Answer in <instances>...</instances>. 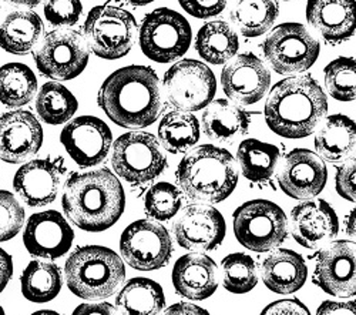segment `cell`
<instances>
[{"instance_id":"obj_1","label":"cell","mask_w":356,"mask_h":315,"mask_svg":"<svg viewBox=\"0 0 356 315\" xmlns=\"http://www.w3.org/2000/svg\"><path fill=\"white\" fill-rule=\"evenodd\" d=\"M97 103L117 126L131 130L152 126L161 111L159 76L147 66L118 69L103 81Z\"/></svg>"},{"instance_id":"obj_2","label":"cell","mask_w":356,"mask_h":315,"mask_svg":"<svg viewBox=\"0 0 356 315\" xmlns=\"http://www.w3.org/2000/svg\"><path fill=\"white\" fill-rule=\"evenodd\" d=\"M65 214L80 230H108L124 213L126 194L122 183L107 168L74 173L65 184Z\"/></svg>"},{"instance_id":"obj_3","label":"cell","mask_w":356,"mask_h":315,"mask_svg":"<svg viewBox=\"0 0 356 315\" xmlns=\"http://www.w3.org/2000/svg\"><path fill=\"white\" fill-rule=\"evenodd\" d=\"M264 113L266 124L277 136L305 138L328 113V99L312 76H291L270 90Z\"/></svg>"},{"instance_id":"obj_4","label":"cell","mask_w":356,"mask_h":315,"mask_svg":"<svg viewBox=\"0 0 356 315\" xmlns=\"http://www.w3.org/2000/svg\"><path fill=\"white\" fill-rule=\"evenodd\" d=\"M178 188L190 200L221 203L238 183V170L232 154L213 145H202L190 152L177 167Z\"/></svg>"},{"instance_id":"obj_5","label":"cell","mask_w":356,"mask_h":315,"mask_svg":"<svg viewBox=\"0 0 356 315\" xmlns=\"http://www.w3.org/2000/svg\"><path fill=\"white\" fill-rule=\"evenodd\" d=\"M65 275L76 297L100 301L111 297L123 284L126 266L122 257L107 247L84 245L69 255Z\"/></svg>"},{"instance_id":"obj_6","label":"cell","mask_w":356,"mask_h":315,"mask_svg":"<svg viewBox=\"0 0 356 315\" xmlns=\"http://www.w3.org/2000/svg\"><path fill=\"white\" fill-rule=\"evenodd\" d=\"M234 234L238 243L255 252H268L288 237V217L270 200H251L234 211Z\"/></svg>"},{"instance_id":"obj_7","label":"cell","mask_w":356,"mask_h":315,"mask_svg":"<svg viewBox=\"0 0 356 315\" xmlns=\"http://www.w3.org/2000/svg\"><path fill=\"white\" fill-rule=\"evenodd\" d=\"M111 165L114 173L129 184H147L164 173L167 156L153 134L130 131L115 140Z\"/></svg>"},{"instance_id":"obj_8","label":"cell","mask_w":356,"mask_h":315,"mask_svg":"<svg viewBox=\"0 0 356 315\" xmlns=\"http://www.w3.org/2000/svg\"><path fill=\"white\" fill-rule=\"evenodd\" d=\"M136 31L137 22L130 12L104 5L93 8L87 15L83 38L100 59L117 60L131 50Z\"/></svg>"},{"instance_id":"obj_9","label":"cell","mask_w":356,"mask_h":315,"mask_svg":"<svg viewBox=\"0 0 356 315\" xmlns=\"http://www.w3.org/2000/svg\"><path fill=\"white\" fill-rule=\"evenodd\" d=\"M265 60L278 74H301L311 69L321 53L319 42L301 23L274 27L261 45Z\"/></svg>"},{"instance_id":"obj_10","label":"cell","mask_w":356,"mask_h":315,"mask_svg":"<svg viewBox=\"0 0 356 315\" xmlns=\"http://www.w3.org/2000/svg\"><path fill=\"white\" fill-rule=\"evenodd\" d=\"M193 40L191 26L175 10L160 8L148 13L140 27V47L156 63H171L183 57Z\"/></svg>"},{"instance_id":"obj_11","label":"cell","mask_w":356,"mask_h":315,"mask_svg":"<svg viewBox=\"0 0 356 315\" xmlns=\"http://www.w3.org/2000/svg\"><path fill=\"white\" fill-rule=\"evenodd\" d=\"M163 88L170 106L175 110L194 113L214 100L217 79L209 66L198 60L184 59L165 72Z\"/></svg>"},{"instance_id":"obj_12","label":"cell","mask_w":356,"mask_h":315,"mask_svg":"<svg viewBox=\"0 0 356 315\" xmlns=\"http://www.w3.org/2000/svg\"><path fill=\"white\" fill-rule=\"evenodd\" d=\"M122 259L138 271L164 268L174 252L167 228L152 220L131 223L120 239Z\"/></svg>"},{"instance_id":"obj_13","label":"cell","mask_w":356,"mask_h":315,"mask_svg":"<svg viewBox=\"0 0 356 315\" xmlns=\"http://www.w3.org/2000/svg\"><path fill=\"white\" fill-rule=\"evenodd\" d=\"M35 60L46 77L56 81L73 80L88 63V47L79 32L57 29L44 38Z\"/></svg>"},{"instance_id":"obj_14","label":"cell","mask_w":356,"mask_h":315,"mask_svg":"<svg viewBox=\"0 0 356 315\" xmlns=\"http://www.w3.org/2000/svg\"><path fill=\"white\" fill-rule=\"evenodd\" d=\"M314 284L338 298L356 296V243L337 240L322 247L315 257Z\"/></svg>"},{"instance_id":"obj_15","label":"cell","mask_w":356,"mask_h":315,"mask_svg":"<svg viewBox=\"0 0 356 315\" xmlns=\"http://www.w3.org/2000/svg\"><path fill=\"white\" fill-rule=\"evenodd\" d=\"M172 232L178 245L191 252H204L216 250L224 241L227 227L216 207L190 204L175 220Z\"/></svg>"},{"instance_id":"obj_16","label":"cell","mask_w":356,"mask_h":315,"mask_svg":"<svg viewBox=\"0 0 356 315\" xmlns=\"http://www.w3.org/2000/svg\"><path fill=\"white\" fill-rule=\"evenodd\" d=\"M328 168L323 160L308 149H293L281 161L278 184L281 190L295 200H312L326 186Z\"/></svg>"},{"instance_id":"obj_17","label":"cell","mask_w":356,"mask_h":315,"mask_svg":"<svg viewBox=\"0 0 356 315\" xmlns=\"http://www.w3.org/2000/svg\"><path fill=\"white\" fill-rule=\"evenodd\" d=\"M66 165L63 157H46L23 164L15 176L13 187L31 207L51 204L63 184Z\"/></svg>"},{"instance_id":"obj_18","label":"cell","mask_w":356,"mask_h":315,"mask_svg":"<svg viewBox=\"0 0 356 315\" xmlns=\"http://www.w3.org/2000/svg\"><path fill=\"white\" fill-rule=\"evenodd\" d=\"M222 90L238 106L258 103L270 90L271 73L254 53H243L231 59L221 73Z\"/></svg>"},{"instance_id":"obj_19","label":"cell","mask_w":356,"mask_h":315,"mask_svg":"<svg viewBox=\"0 0 356 315\" xmlns=\"http://www.w3.org/2000/svg\"><path fill=\"white\" fill-rule=\"evenodd\" d=\"M60 141L73 161L87 168L104 161L111 149L113 134L102 119L81 116L65 126Z\"/></svg>"},{"instance_id":"obj_20","label":"cell","mask_w":356,"mask_h":315,"mask_svg":"<svg viewBox=\"0 0 356 315\" xmlns=\"http://www.w3.org/2000/svg\"><path fill=\"white\" fill-rule=\"evenodd\" d=\"M288 230L300 245L315 250L338 236L339 218L325 200H305L292 209Z\"/></svg>"},{"instance_id":"obj_21","label":"cell","mask_w":356,"mask_h":315,"mask_svg":"<svg viewBox=\"0 0 356 315\" xmlns=\"http://www.w3.org/2000/svg\"><path fill=\"white\" fill-rule=\"evenodd\" d=\"M74 232L67 220L54 210L42 211L29 218L23 243L29 254L44 260H57L69 252Z\"/></svg>"},{"instance_id":"obj_22","label":"cell","mask_w":356,"mask_h":315,"mask_svg":"<svg viewBox=\"0 0 356 315\" xmlns=\"http://www.w3.org/2000/svg\"><path fill=\"white\" fill-rule=\"evenodd\" d=\"M43 129L35 114L16 110L0 118V160L20 164L39 153Z\"/></svg>"},{"instance_id":"obj_23","label":"cell","mask_w":356,"mask_h":315,"mask_svg":"<svg viewBox=\"0 0 356 315\" xmlns=\"http://www.w3.org/2000/svg\"><path fill=\"white\" fill-rule=\"evenodd\" d=\"M307 20L326 43L338 46L356 33V0H308Z\"/></svg>"},{"instance_id":"obj_24","label":"cell","mask_w":356,"mask_h":315,"mask_svg":"<svg viewBox=\"0 0 356 315\" xmlns=\"http://www.w3.org/2000/svg\"><path fill=\"white\" fill-rule=\"evenodd\" d=\"M172 285L178 296L191 301L210 298L218 289V267L211 257L190 252L177 260Z\"/></svg>"},{"instance_id":"obj_25","label":"cell","mask_w":356,"mask_h":315,"mask_svg":"<svg viewBox=\"0 0 356 315\" xmlns=\"http://www.w3.org/2000/svg\"><path fill=\"white\" fill-rule=\"evenodd\" d=\"M265 287L281 296L300 291L308 278V266L296 251L280 248L270 254L261 264Z\"/></svg>"},{"instance_id":"obj_26","label":"cell","mask_w":356,"mask_h":315,"mask_svg":"<svg viewBox=\"0 0 356 315\" xmlns=\"http://www.w3.org/2000/svg\"><path fill=\"white\" fill-rule=\"evenodd\" d=\"M201 126L205 136L217 143H232L248 133L251 114L241 106L225 99L213 100L205 107Z\"/></svg>"},{"instance_id":"obj_27","label":"cell","mask_w":356,"mask_h":315,"mask_svg":"<svg viewBox=\"0 0 356 315\" xmlns=\"http://www.w3.org/2000/svg\"><path fill=\"white\" fill-rule=\"evenodd\" d=\"M316 154L330 163H343L356 149V123L345 114H332L315 136Z\"/></svg>"},{"instance_id":"obj_28","label":"cell","mask_w":356,"mask_h":315,"mask_svg":"<svg viewBox=\"0 0 356 315\" xmlns=\"http://www.w3.org/2000/svg\"><path fill=\"white\" fill-rule=\"evenodd\" d=\"M164 307L161 285L144 277L129 280L115 297V309L120 315H160Z\"/></svg>"},{"instance_id":"obj_29","label":"cell","mask_w":356,"mask_h":315,"mask_svg":"<svg viewBox=\"0 0 356 315\" xmlns=\"http://www.w3.org/2000/svg\"><path fill=\"white\" fill-rule=\"evenodd\" d=\"M238 35L225 20L205 23L197 33L195 50L207 63H228L238 51Z\"/></svg>"},{"instance_id":"obj_30","label":"cell","mask_w":356,"mask_h":315,"mask_svg":"<svg viewBox=\"0 0 356 315\" xmlns=\"http://www.w3.org/2000/svg\"><path fill=\"white\" fill-rule=\"evenodd\" d=\"M42 33L43 22L35 12H12L0 26V47L8 53L23 56L33 50Z\"/></svg>"},{"instance_id":"obj_31","label":"cell","mask_w":356,"mask_h":315,"mask_svg":"<svg viewBox=\"0 0 356 315\" xmlns=\"http://www.w3.org/2000/svg\"><path fill=\"white\" fill-rule=\"evenodd\" d=\"M280 16L277 0H234L229 19L243 36L259 38L273 27Z\"/></svg>"},{"instance_id":"obj_32","label":"cell","mask_w":356,"mask_h":315,"mask_svg":"<svg viewBox=\"0 0 356 315\" xmlns=\"http://www.w3.org/2000/svg\"><path fill=\"white\" fill-rule=\"evenodd\" d=\"M281 152L277 146L257 138L244 140L236 150V163L243 176L251 183L270 181L280 164Z\"/></svg>"},{"instance_id":"obj_33","label":"cell","mask_w":356,"mask_h":315,"mask_svg":"<svg viewBox=\"0 0 356 315\" xmlns=\"http://www.w3.org/2000/svg\"><path fill=\"white\" fill-rule=\"evenodd\" d=\"M159 138L163 149L168 153L186 154L200 140V122L193 113L170 111L159 124Z\"/></svg>"},{"instance_id":"obj_34","label":"cell","mask_w":356,"mask_h":315,"mask_svg":"<svg viewBox=\"0 0 356 315\" xmlns=\"http://www.w3.org/2000/svg\"><path fill=\"white\" fill-rule=\"evenodd\" d=\"M22 294L26 300L44 304L62 291L63 275L57 264L35 260L29 263L20 275Z\"/></svg>"},{"instance_id":"obj_35","label":"cell","mask_w":356,"mask_h":315,"mask_svg":"<svg viewBox=\"0 0 356 315\" xmlns=\"http://www.w3.org/2000/svg\"><path fill=\"white\" fill-rule=\"evenodd\" d=\"M38 92V79L23 63H8L0 67V103L6 107H22L32 102Z\"/></svg>"},{"instance_id":"obj_36","label":"cell","mask_w":356,"mask_h":315,"mask_svg":"<svg viewBox=\"0 0 356 315\" xmlns=\"http://www.w3.org/2000/svg\"><path fill=\"white\" fill-rule=\"evenodd\" d=\"M79 108L77 99L63 84L50 81L42 86L36 99L39 118L50 126L67 123Z\"/></svg>"},{"instance_id":"obj_37","label":"cell","mask_w":356,"mask_h":315,"mask_svg":"<svg viewBox=\"0 0 356 315\" xmlns=\"http://www.w3.org/2000/svg\"><path fill=\"white\" fill-rule=\"evenodd\" d=\"M222 285L232 294H247L258 284V271L254 259L244 252H232L221 263Z\"/></svg>"},{"instance_id":"obj_38","label":"cell","mask_w":356,"mask_h":315,"mask_svg":"<svg viewBox=\"0 0 356 315\" xmlns=\"http://www.w3.org/2000/svg\"><path fill=\"white\" fill-rule=\"evenodd\" d=\"M326 90L338 102L356 100V60L353 57H338L323 70Z\"/></svg>"},{"instance_id":"obj_39","label":"cell","mask_w":356,"mask_h":315,"mask_svg":"<svg viewBox=\"0 0 356 315\" xmlns=\"http://www.w3.org/2000/svg\"><path fill=\"white\" fill-rule=\"evenodd\" d=\"M183 204V193L177 186L161 181L154 184L144 198V211L154 221H168Z\"/></svg>"},{"instance_id":"obj_40","label":"cell","mask_w":356,"mask_h":315,"mask_svg":"<svg viewBox=\"0 0 356 315\" xmlns=\"http://www.w3.org/2000/svg\"><path fill=\"white\" fill-rule=\"evenodd\" d=\"M24 210L17 198L6 191L0 190V243L15 239L23 227Z\"/></svg>"},{"instance_id":"obj_41","label":"cell","mask_w":356,"mask_h":315,"mask_svg":"<svg viewBox=\"0 0 356 315\" xmlns=\"http://www.w3.org/2000/svg\"><path fill=\"white\" fill-rule=\"evenodd\" d=\"M83 15L80 0H49L44 6L46 20L57 27H70Z\"/></svg>"},{"instance_id":"obj_42","label":"cell","mask_w":356,"mask_h":315,"mask_svg":"<svg viewBox=\"0 0 356 315\" xmlns=\"http://www.w3.org/2000/svg\"><path fill=\"white\" fill-rule=\"evenodd\" d=\"M335 188L342 198L356 203V156L349 157L337 168Z\"/></svg>"},{"instance_id":"obj_43","label":"cell","mask_w":356,"mask_h":315,"mask_svg":"<svg viewBox=\"0 0 356 315\" xmlns=\"http://www.w3.org/2000/svg\"><path fill=\"white\" fill-rule=\"evenodd\" d=\"M178 3L193 17L210 19L225 9L228 0H178Z\"/></svg>"},{"instance_id":"obj_44","label":"cell","mask_w":356,"mask_h":315,"mask_svg":"<svg viewBox=\"0 0 356 315\" xmlns=\"http://www.w3.org/2000/svg\"><path fill=\"white\" fill-rule=\"evenodd\" d=\"M259 315H311V311L302 301L288 298L268 304Z\"/></svg>"},{"instance_id":"obj_45","label":"cell","mask_w":356,"mask_h":315,"mask_svg":"<svg viewBox=\"0 0 356 315\" xmlns=\"http://www.w3.org/2000/svg\"><path fill=\"white\" fill-rule=\"evenodd\" d=\"M315 315H356V300L353 301H323Z\"/></svg>"},{"instance_id":"obj_46","label":"cell","mask_w":356,"mask_h":315,"mask_svg":"<svg viewBox=\"0 0 356 315\" xmlns=\"http://www.w3.org/2000/svg\"><path fill=\"white\" fill-rule=\"evenodd\" d=\"M72 315H120L110 302H87L79 305Z\"/></svg>"},{"instance_id":"obj_47","label":"cell","mask_w":356,"mask_h":315,"mask_svg":"<svg viewBox=\"0 0 356 315\" xmlns=\"http://www.w3.org/2000/svg\"><path fill=\"white\" fill-rule=\"evenodd\" d=\"M13 275V259L9 252L0 248V293L8 287V284Z\"/></svg>"},{"instance_id":"obj_48","label":"cell","mask_w":356,"mask_h":315,"mask_svg":"<svg viewBox=\"0 0 356 315\" xmlns=\"http://www.w3.org/2000/svg\"><path fill=\"white\" fill-rule=\"evenodd\" d=\"M164 315H210V312L191 302H177L168 307Z\"/></svg>"},{"instance_id":"obj_49","label":"cell","mask_w":356,"mask_h":315,"mask_svg":"<svg viewBox=\"0 0 356 315\" xmlns=\"http://www.w3.org/2000/svg\"><path fill=\"white\" fill-rule=\"evenodd\" d=\"M345 233L349 237L356 239V207L353 210H350L345 218Z\"/></svg>"},{"instance_id":"obj_50","label":"cell","mask_w":356,"mask_h":315,"mask_svg":"<svg viewBox=\"0 0 356 315\" xmlns=\"http://www.w3.org/2000/svg\"><path fill=\"white\" fill-rule=\"evenodd\" d=\"M8 2L15 5V6H24V8H29V9H33V8L40 5L42 0H8Z\"/></svg>"},{"instance_id":"obj_51","label":"cell","mask_w":356,"mask_h":315,"mask_svg":"<svg viewBox=\"0 0 356 315\" xmlns=\"http://www.w3.org/2000/svg\"><path fill=\"white\" fill-rule=\"evenodd\" d=\"M154 0H127V3H130L131 6H145L153 3Z\"/></svg>"},{"instance_id":"obj_52","label":"cell","mask_w":356,"mask_h":315,"mask_svg":"<svg viewBox=\"0 0 356 315\" xmlns=\"http://www.w3.org/2000/svg\"><path fill=\"white\" fill-rule=\"evenodd\" d=\"M32 315H62V314H58L57 311H53V309H40L33 312Z\"/></svg>"},{"instance_id":"obj_53","label":"cell","mask_w":356,"mask_h":315,"mask_svg":"<svg viewBox=\"0 0 356 315\" xmlns=\"http://www.w3.org/2000/svg\"><path fill=\"white\" fill-rule=\"evenodd\" d=\"M3 10V0H0V13Z\"/></svg>"},{"instance_id":"obj_54","label":"cell","mask_w":356,"mask_h":315,"mask_svg":"<svg viewBox=\"0 0 356 315\" xmlns=\"http://www.w3.org/2000/svg\"><path fill=\"white\" fill-rule=\"evenodd\" d=\"M0 315H6V312H5V309L0 307Z\"/></svg>"},{"instance_id":"obj_55","label":"cell","mask_w":356,"mask_h":315,"mask_svg":"<svg viewBox=\"0 0 356 315\" xmlns=\"http://www.w3.org/2000/svg\"><path fill=\"white\" fill-rule=\"evenodd\" d=\"M284 2H291V0H284Z\"/></svg>"}]
</instances>
